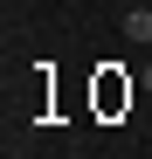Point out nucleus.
Masks as SVG:
<instances>
[{
    "mask_svg": "<svg viewBox=\"0 0 152 159\" xmlns=\"http://www.w3.org/2000/svg\"><path fill=\"white\" fill-rule=\"evenodd\" d=\"M124 35L152 48V7H124Z\"/></svg>",
    "mask_w": 152,
    "mask_h": 159,
    "instance_id": "f257e3e1",
    "label": "nucleus"
}]
</instances>
